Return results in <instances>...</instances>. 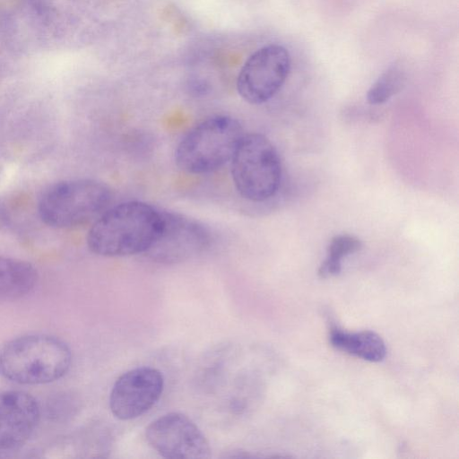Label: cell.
Instances as JSON below:
<instances>
[{
    "label": "cell",
    "mask_w": 459,
    "mask_h": 459,
    "mask_svg": "<svg viewBox=\"0 0 459 459\" xmlns=\"http://www.w3.org/2000/svg\"><path fill=\"white\" fill-rule=\"evenodd\" d=\"M163 226L162 212L132 200L108 207L93 222L86 242L100 256L121 257L146 253Z\"/></svg>",
    "instance_id": "cell-1"
},
{
    "label": "cell",
    "mask_w": 459,
    "mask_h": 459,
    "mask_svg": "<svg viewBox=\"0 0 459 459\" xmlns=\"http://www.w3.org/2000/svg\"><path fill=\"white\" fill-rule=\"evenodd\" d=\"M71 364L67 344L45 333L19 336L0 349V376L19 385L55 382L69 371Z\"/></svg>",
    "instance_id": "cell-2"
},
{
    "label": "cell",
    "mask_w": 459,
    "mask_h": 459,
    "mask_svg": "<svg viewBox=\"0 0 459 459\" xmlns=\"http://www.w3.org/2000/svg\"><path fill=\"white\" fill-rule=\"evenodd\" d=\"M239 122L227 115H213L193 126L175 151L177 166L188 174L213 172L230 161L240 142Z\"/></svg>",
    "instance_id": "cell-3"
},
{
    "label": "cell",
    "mask_w": 459,
    "mask_h": 459,
    "mask_svg": "<svg viewBox=\"0 0 459 459\" xmlns=\"http://www.w3.org/2000/svg\"><path fill=\"white\" fill-rule=\"evenodd\" d=\"M112 193L103 182L80 178L49 187L39 202V214L47 225L69 229L95 221L110 204Z\"/></svg>",
    "instance_id": "cell-4"
},
{
    "label": "cell",
    "mask_w": 459,
    "mask_h": 459,
    "mask_svg": "<svg viewBox=\"0 0 459 459\" xmlns=\"http://www.w3.org/2000/svg\"><path fill=\"white\" fill-rule=\"evenodd\" d=\"M231 178L239 195L261 203L273 197L281 182L277 150L264 134H244L230 160Z\"/></svg>",
    "instance_id": "cell-5"
},
{
    "label": "cell",
    "mask_w": 459,
    "mask_h": 459,
    "mask_svg": "<svg viewBox=\"0 0 459 459\" xmlns=\"http://www.w3.org/2000/svg\"><path fill=\"white\" fill-rule=\"evenodd\" d=\"M290 67V55L284 47L273 44L261 48L249 56L238 74V94L250 104L268 101L285 82Z\"/></svg>",
    "instance_id": "cell-6"
},
{
    "label": "cell",
    "mask_w": 459,
    "mask_h": 459,
    "mask_svg": "<svg viewBox=\"0 0 459 459\" xmlns=\"http://www.w3.org/2000/svg\"><path fill=\"white\" fill-rule=\"evenodd\" d=\"M150 446L167 459H206L210 444L198 426L186 415L169 412L152 420L145 430Z\"/></svg>",
    "instance_id": "cell-7"
},
{
    "label": "cell",
    "mask_w": 459,
    "mask_h": 459,
    "mask_svg": "<svg viewBox=\"0 0 459 459\" xmlns=\"http://www.w3.org/2000/svg\"><path fill=\"white\" fill-rule=\"evenodd\" d=\"M164 389L162 373L152 367H137L122 374L109 394V408L120 420L136 419L150 411Z\"/></svg>",
    "instance_id": "cell-8"
},
{
    "label": "cell",
    "mask_w": 459,
    "mask_h": 459,
    "mask_svg": "<svg viewBox=\"0 0 459 459\" xmlns=\"http://www.w3.org/2000/svg\"><path fill=\"white\" fill-rule=\"evenodd\" d=\"M161 231L145 253L151 259L162 264H177L188 260L211 243V234L204 224L187 216L162 212Z\"/></svg>",
    "instance_id": "cell-9"
},
{
    "label": "cell",
    "mask_w": 459,
    "mask_h": 459,
    "mask_svg": "<svg viewBox=\"0 0 459 459\" xmlns=\"http://www.w3.org/2000/svg\"><path fill=\"white\" fill-rule=\"evenodd\" d=\"M40 418L38 401L21 390L0 393V450L23 446L34 433Z\"/></svg>",
    "instance_id": "cell-10"
},
{
    "label": "cell",
    "mask_w": 459,
    "mask_h": 459,
    "mask_svg": "<svg viewBox=\"0 0 459 459\" xmlns=\"http://www.w3.org/2000/svg\"><path fill=\"white\" fill-rule=\"evenodd\" d=\"M38 273L27 261L0 255V301L27 296L35 288Z\"/></svg>",
    "instance_id": "cell-11"
},
{
    "label": "cell",
    "mask_w": 459,
    "mask_h": 459,
    "mask_svg": "<svg viewBox=\"0 0 459 459\" xmlns=\"http://www.w3.org/2000/svg\"><path fill=\"white\" fill-rule=\"evenodd\" d=\"M329 339L335 349L368 361H381L386 353L383 339L372 331L348 333L334 327Z\"/></svg>",
    "instance_id": "cell-12"
},
{
    "label": "cell",
    "mask_w": 459,
    "mask_h": 459,
    "mask_svg": "<svg viewBox=\"0 0 459 459\" xmlns=\"http://www.w3.org/2000/svg\"><path fill=\"white\" fill-rule=\"evenodd\" d=\"M361 247V240L355 236L342 234L333 237L328 245L326 258L319 266L318 275L321 278H329L339 274L342 258Z\"/></svg>",
    "instance_id": "cell-13"
},
{
    "label": "cell",
    "mask_w": 459,
    "mask_h": 459,
    "mask_svg": "<svg viewBox=\"0 0 459 459\" xmlns=\"http://www.w3.org/2000/svg\"><path fill=\"white\" fill-rule=\"evenodd\" d=\"M404 82V72L399 65L389 67L368 90L367 94L368 101L373 105L386 102L402 90Z\"/></svg>",
    "instance_id": "cell-14"
}]
</instances>
